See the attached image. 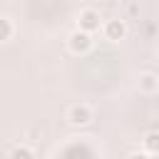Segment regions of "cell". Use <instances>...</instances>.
<instances>
[{
  "label": "cell",
  "instance_id": "cell-2",
  "mask_svg": "<svg viewBox=\"0 0 159 159\" xmlns=\"http://www.w3.org/2000/svg\"><path fill=\"white\" fill-rule=\"evenodd\" d=\"M102 32H104V37L107 40H112V42H119V40H124V35H127V22L124 20H107L104 25H102Z\"/></svg>",
  "mask_w": 159,
  "mask_h": 159
},
{
  "label": "cell",
  "instance_id": "cell-7",
  "mask_svg": "<svg viewBox=\"0 0 159 159\" xmlns=\"http://www.w3.org/2000/svg\"><path fill=\"white\" fill-rule=\"evenodd\" d=\"M10 159H35V152H32L27 144H17V147H12Z\"/></svg>",
  "mask_w": 159,
  "mask_h": 159
},
{
  "label": "cell",
  "instance_id": "cell-9",
  "mask_svg": "<svg viewBox=\"0 0 159 159\" xmlns=\"http://www.w3.org/2000/svg\"><path fill=\"white\" fill-rule=\"evenodd\" d=\"M127 159H152V154H149V152H144V149H142V152H132V154H129V157H127Z\"/></svg>",
  "mask_w": 159,
  "mask_h": 159
},
{
  "label": "cell",
  "instance_id": "cell-1",
  "mask_svg": "<svg viewBox=\"0 0 159 159\" xmlns=\"http://www.w3.org/2000/svg\"><path fill=\"white\" fill-rule=\"evenodd\" d=\"M67 47H70L75 55H84V52H89V47H92V32L77 27V30L67 37Z\"/></svg>",
  "mask_w": 159,
  "mask_h": 159
},
{
  "label": "cell",
  "instance_id": "cell-6",
  "mask_svg": "<svg viewBox=\"0 0 159 159\" xmlns=\"http://www.w3.org/2000/svg\"><path fill=\"white\" fill-rule=\"evenodd\" d=\"M142 149L149 154H159V132H147L142 139Z\"/></svg>",
  "mask_w": 159,
  "mask_h": 159
},
{
  "label": "cell",
  "instance_id": "cell-8",
  "mask_svg": "<svg viewBox=\"0 0 159 159\" xmlns=\"http://www.w3.org/2000/svg\"><path fill=\"white\" fill-rule=\"evenodd\" d=\"M12 32H15V27H12L10 17H0V42H7L12 37Z\"/></svg>",
  "mask_w": 159,
  "mask_h": 159
},
{
  "label": "cell",
  "instance_id": "cell-5",
  "mask_svg": "<svg viewBox=\"0 0 159 159\" xmlns=\"http://www.w3.org/2000/svg\"><path fill=\"white\" fill-rule=\"evenodd\" d=\"M157 89H159V77H157L154 72H144V75H139V92L152 94V92H157Z\"/></svg>",
  "mask_w": 159,
  "mask_h": 159
},
{
  "label": "cell",
  "instance_id": "cell-3",
  "mask_svg": "<svg viewBox=\"0 0 159 159\" xmlns=\"http://www.w3.org/2000/svg\"><path fill=\"white\" fill-rule=\"evenodd\" d=\"M77 27H80V30H87V32L99 30V12L92 10V7H84V10L77 15Z\"/></svg>",
  "mask_w": 159,
  "mask_h": 159
},
{
  "label": "cell",
  "instance_id": "cell-4",
  "mask_svg": "<svg viewBox=\"0 0 159 159\" xmlns=\"http://www.w3.org/2000/svg\"><path fill=\"white\" fill-rule=\"evenodd\" d=\"M89 122H92V109L87 104H75L70 109V124L72 127H84Z\"/></svg>",
  "mask_w": 159,
  "mask_h": 159
}]
</instances>
